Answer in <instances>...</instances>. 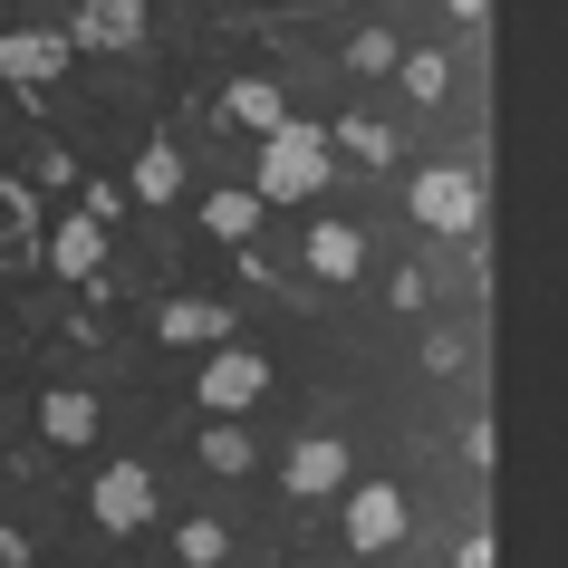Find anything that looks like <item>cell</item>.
<instances>
[{"label":"cell","instance_id":"4fadbf2b","mask_svg":"<svg viewBox=\"0 0 568 568\" xmlns=\"http://www.w3.org/2000/svg\"><path fill=\"white\" fill-rule=\"evenodd\" d=\"M395 78H405V97H415V106H444V97H453V59H444V49H405V59H395Z\"/></svg>","mask_w":568,"mask_h":568},{"label":"cell","instance_id":"ba28073f","mask_svg":"<svg viewBox=\"0 0 568 568\" xmlns=\"http://www.w3.org/2000/svg\"><path fill=\"white\" fill-rule=\"evenodd\" d=\"M145 39V0H88L78 10V49H135Z\"/></svg>","mask_w":568,"mask_h":568},{"label":"cell","instance_id":"7402d4cb","mask_svg":"<svg viewBox=\"0 0 568 568\" xmlns=\"http://www.w3.org/2000/svg\"><path fill=\"white\" fill-rule=\"evenodd\" d=\"M0 568H30V539L20 530H0Z\"/></svg>","mask_w":568,"mask_h":568},{"label":"cell","instance_id":"8fae6325","mask_svg":"<svg viewBox=\"0 0 568 568\" xmlns=\"http://www.w3.org/2000/svg\"><path fill=\"white\" fill-rule=\"evenodd\" d=\"M308 270H318V280H357V270H366L357 222H318V232H308Z\"/></svg>","mask_w":568,"mask_h":568},{"label":"cell","instance_id":"ffe728a7","mask_svg":"<svg viewBox=\"0 0 568 568\" xmlns=\"http://www.w3.org/2000/svg\"><path fill=\"white\" fill-rule=\"evenodd\" d=\"M203 463H212V473H251V434H241V424H212Z\"/></svg>","mask_w":568,"mask_h":568},{"label":"cell","instance_id":"6da1fadb","mask_svg":"<svg viewBox=\"0 0 568 568\" xmlns=\"http://www.w3.org/2000/svg\"><path fill=\"white\" fill-rule=\"evenodd\" d=\"M318 183H328V135L290 116V125L261 145V203H308Z\"/></svg>","mask_w":568,"mask_h":568},{"label":"cell","instance_id":"cb8c5ba5","mask_svg":"<svg viewBox=\"0 0 568 568\" xmlns=\"http://www.w3.org/2000/svg\"><path fill=\"white\" fill-rule=\"evenodd\" d=\"M453 10H463V20H481V10H491V0H453Z\"/></svg>","mask_w":568,"mask_h":568},{"label":"cell","instance_id":"7a4b0ae2","mask_svg":"<svg viewBox=\"0 0 568 568\" xmlns=\"http://www.w3.org/2000/svg\"><path fill=\"white\" fill-rule=\"evenodd\" d=\"M88 510H97V530H106V539H135L154 520V473H145V463H106L97 491H88Z\"/></svg>","mask_w":568,"mask_h":568},{"label":"cell","instance_id":"9c48e42d","mask_svg":"<svg viewBox=\"0 0 568 568\" xmlns=\"http://www.w3.org/2000/svg\"><path fill=\"white\" fill-rule=\"evenodd\" d=\"M154 328L174 337V347H222V337H232V308H222V300H164Z\"/></svg>","mask_w":568,"mask_h":568},{"label":"cell","instance_id":"5b68a950","mask_svg":"<svg viewBox=\"0 0 568 568\" xmlns=\"http://www.w3.org/2000/svg\"><path fill=\"white\" fill-rule=\"evenodd\" d=\"M270 395V366L251 357V347H222V357L203 366V405L212 415H241V405H261Z\"/></svg>","mask_w":568,"mask_h":568},{"label":"cell","instance_id":"d6986e66","mask_svg":"<svg viewBox=\"0 0 568 568\" xmlns=\"http://www.w3.org/2000/svg\"><path fill=\"white\" fill-rule=\"evenodd\" d=\"M395 59H405V39H395V30H357V39H347V68H366V78L395 68Z\"/></svg>","mask_w":568,"mask_h":568},{"label":"cell","instance_id":"44dd1931","mask_svg":"<svg viewBox=\"0 0 568 568\" xmlns=\"http://www.w3.org/2000/svg\"><path fill=\"white\" fill-rule=\"evenodd\" d=\"M424 366H434V376H453V366H463V337L434 328V337H424Z\"/></svg>","mask_w":568,"mask_h":568},{"label":"cell","instance_id":"ac0fdd59","mask_svg":"<svg viewBox=\"0 0 568 568\" xmlns=\"http://www.w3.org/2000/svg\"><path fill=\"white\" fill-rule=\"evenodd\" d=\"M337 145L357 154V164H386V154H395V135H386L376 116H347V125H337Z\"/></svg>","mask_w":568,"mask_h":568},{"label":"cell","instance_id":"5bb4252c","mask_svg":"<svg viewBox=\"0 0 568 568\" xmlns=\"http://www.w3.org/2000/svg\"><path fill=\"white\" fill-rule=\"evenodd\" d=\"M203 222H212V241H251L261 232V193H212Z\"/></svg>","mask_w":568,"mask_h":568},{"label":"cell","instance_id":"3957f363","mask_svg":"<svg viewBox=\"0 0 568 568\" xmlns=\"http://www.w3.org/2000/svg\"><path fill=\"white\" fill-rule=\"evenodd\" d=\"M395 539H405V491L395 481H357L347 491V549L357 559H386Z\"/></svg>","mask_w":568,"mask_h":568},{"label":"cell","instance_id":"2e32d148","mask_svg":"<svg viewBox=\"0 0 568 568\" xmlns=\"http://www.w3.org/2000/svg\"><path fill=\"white\" fill-rule=\"evenodd\" d=\"M232 116L261 125V135H280V125H290V106H280V88H270V78H241V88H232Z\"/></svg>","mask_w":568,"mask_h":568},{"label":"cell","instance_id":"9a60e30c","mask_svg":"<svg viewBox=\"0 0 568 568\" xmlns=\"http://www.w3.org/2000/svg\"><path fill=\"white\" fill-rule=\"evenodd\" d=\"M135 193H145V203H174V193H183V154L174 145H145V154H135Z\"/></svg>","mask_w":568,"mask_h":568},{"label":"cell","instance_id":"7c38bea8","mask_svg":"<svg viewBox=\"0 0 568 568\" xmlns=\"http://www.w3.org/2000/svg\"><path fill=\"white\" fill-rule=\"evenodd\" d=\"M39 434H49L59 453H68V444H97V405H88V395H68V386L39 395Z\"/></svg>","mask_w":568,"mask_h":568},{"label":"cell","instance_id":"603a6c76","mask_svg":"<svg viewBox=\"0 0 568 568\" xmlns=\"http://www.w3.org/2000/svg\"><path fill=\"white\" fill-rule=\"evenodd\" d=\"M453 568H491V539H463V559Z\"/></svg>","mask_w":568,"mask_h":568},{"label":"cell","instance_id":"52a82bcc","mask_svg":"<svg viewBox=\"0 0 568 568\" xmlns=\"http://www.w3.org/2000/svg\"><path fill=\"white\" fill-rule=\"evenodd\" d=\"M318 491H347V444L337 434L290 444V501H318Z\"/></svg>","mask_w":568,"mask_h":568},{"label":"cell","instance_id":"30bf717a","mask_svg":"<svg viewBox=\"0 0 568 568\" xmlns=\"http://www.w3.org/2000/svg\"><path fill=\"white\" fill-rule=\"evenodd\" d=\"M97 251H106V232H97V212H59V232H49V270L59 280H88Z\"/></svg>","mask_w":568,"mask_h":568},{"label":"cell","instance_id":"e0dca14e","mask_svg":"<svg viewBox=\"0 0 568 568\" xmlns=\"http://www.w3.org/2000/svg\"><path fill=\"white\" fill-rule=\"evenodd\" d=\"M174 549H183V568H222L232 559V530H222V520H183Z\"/></svg>","mask_w":568,"mask_h":568},{"label":"cell","instance_id":"8992f818","mask_svg":"<svg viewBox=\"0 0 568 568\" xmlns=\"http://www.w3.org/2000/svg\"><path fill=\"white\" fill-rule=\"evenodd\" d=\"M68 49H78V39H49V30H10V39H0V78H10V88H49V78L68 68Z\"/></svg>","mask_w":568,"mask_h":568},{"label":"cell","instance_id":"277c9868","mask_svg":"<svg viewBox=\"0 0 568 568\" xmlns=\"http://www.w3.org/2000/svg\"><path fill=\"white\" fill-rule=\"evenodd\" d=\"M415 222H424V232H473V222H481V183L463 174V164L415 174Z\"/></svg>","mask_w":568,"mask_h":568}]
</instances>
